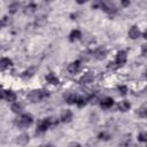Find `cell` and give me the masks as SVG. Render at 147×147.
Here are the masks:
<instances>
[{"instance_id":"7402d4cb","label":"cell","mask_w":147,"mask_h":147,"mask_svg":"<svg viewBox=\"0 0 147 147\" xmlns=\"http://www.w3.org/2000/svg\"><path fill=\"white\" fill-rule=\"evenodd\" d=\"M80 55H82V59H83V61H87V60H90V57H91V52H88V51H85V52H83Z\"/></svg>"},{"instance_id":"e0dca14e","label":"cell","mask_w":147,"mask_h":147,"mask_svg":"<svg viewBox=\"0 0 147 147\" xmlns=\"http://www.w3.org/2000/svg\"><path fill=\"white\" fill-rule=\"evenodd\" d=\"M46 80H47L49 84H53V85L59 84V79H57V77H55V75H53V74H48V75L46 76Z\"/></svg>"},{"instance_id":"9c48e42d","label":"cell","mask_w":147,"mask_h":147,"mask_svg":"<svg viewBox=\"0 0 147 147\" xmlns=\"http://www.w3.org/2000/svg\"><path fill=\"white\" fill-rule=\"evenodd\" d=\"M29 140H30L29 134H26V133H22V134H20V136L17 137L16 142H17L18 145H26V144L29 142Z\"/></svg>"},{"instance_id":"3957f363","label":"cell","mask_w":147,"mask_h":147,"mask_svg":"<svg viewBox=\"0 0 147 147\" xmlns=\"http://www.w3.org/2000/svg\"><path fill=\"white\" fill-rule=\"evenodd\" d=\"M54 124V121H53V118H45V119H42L40 123H39V125H38V131L39 132H44V131H46L51 125H53Z\"/></svg>"},{"instance_id":"f546056e","label":"cell","mask_w":147,"mask_h":147,"mask_svg":"<svg viewBox=\"0 0 147 147\" xmlns=\"http://www.w3.org/2000/svg\"><path fill=\"white\" fill-rule=\"evenodd\" d=\"M76 1H77L78 3H84V2H86L87 0H76Z\"/></svg>"},{"instance_id":"7c38bea8","label":"cell","mask_w":147,"mask_h":147,"mask_svg":"<svg viewBox=\"0 0 147 147\" xmlns=\"http://www.w3.org/2000/svg\"><path fill=\"white\" fill-rule=\"evenodd\" d=\"M36 9H37V6H36L34 3H29V5L24 8V14H25V15H32V14H34Z\"/></svg>"},{"instance_id":"cb8c5ba5","label":"cell","mask_w":147,"mask_h":147,"mask_svg":"<svg viewBox=\"0 0 147 147\" xmlns=\"http://www.w3.org/2000/svg\"><path fill=\"white\" fill-rule=\"evenodd\" d=\"M138 115H139L140 117H146V108H145V106L141 107V108L138 110Z\"/></svg>"},{"instance_id":"ac0fdd59","label":"cell","mask_w":147,"mask_h":147,"mask_svg":"<svg viewBox=\"0 0 147 147\" xmlns=\"http://www.w3.org/2000/svg\"><path fill=\"white\" fill-rule=\"evenodd\" d=\"M71 118H72V113H71L70 110H64V111L62 113L61 119H62L63 122H69Z\"/></svg>"},{"instance_id":"ffe728a7","label":"cell","mask_w":147,"mask_h":147,"mask_svg":"<svg viewBox=\"0 0 147 147\" xmlns=\"http://www.w3.org/2000/svg\"><path fill=\"white\" fill-rule=\"evenodd\" d=\"M118 109H119L121 111H126V110L130 109V103H129L127 101L123 100V101H121V102L118 103Z\"/></svg>"},{"instance_id":"8992f818","label":"cell","mask_w":147,"mask_h":147,"mask_svg":"<svg viewBox=\"0 0 147 147\" xmlns=\"http://www.w3.org/2000/svg\"><path fill=\"white\" fill-rule=\"evenodd\" d=\"M79 70H80V62L79 61H75V62L70 63L69 67H68V71L70 74H74V75L77 74Z\"/></svg>"},{"instance_id":"5bb4252c","label":"cell","mask_w":147,"mask_h":147,"mask_svg":"<svg viewBox=\"0 0 147 147\" xmlns=\"http://www.w3.org/2000/svg\"><path fill=\"white\" fill-rule=\"evenodd\" d=\"M113 99L111 98H105V99H102L101 100V102H100V105H101V107L102 108H109V107H111L113 106Z\"/></svg>"},{"instance_id":"603a6c76","label":"cell","mask_w":147,"mask_h":147,"mask_svg":"<svg viewBox=\"0 0 147 147\" xmlns=\"http://www.w3.org/2000/svg\"><path fill=\"white\" fill-rule=\"evenodd\" d=\"M102 1H103V0H94L93 3H92V7H93V8H101Z\"/></svg>"},{"instance_id":"8fae6325","label":"cell","mask_w":147,"mask_h":147,"mask_svg":"<svg viewBox=\"0 0 147 147\" xmlns=\"http://www.w3.org/2000/svg\"><path fill=\"white\" fill-rule=\"evenodd\" d=\"M11 65V61L7 57H2L0 60V70H6L7 68H9Z\"/></svg>"},{"instance_id":"d4e9b609","label":"cell","mask_w":147,"mask_h":147,"mask_svg":"<svg viewBox=\"0 0 147 147\" xmlns=\"http://www.w3.org/2000/svg\"><path fill=\"white\" fill-rule=\"evenodd\" d=\"M118 91L121 92V94H126V92H127V87L126 86H123V85H121V86H118Z\"/></svg>"},{"instance_id":"52a82bcc","label":"cell","mask_w":147,"mask_h":147,"mask_svg":"<svg viewBox=\"0 0 147 147\" xmlns=\"http://www.w3.org/2000/svg\"><path fill=\"white\" fill-rule=\"evenodd\" d=\"M125 62H126V53L123 52V51L118 52L117 55H116V64L117 65H122Z\"/></svg>"},{"instance_id":"4316f807","label":"cell","mask_w":147,"mask_h":147,"mask_svg":"<svg viewBox=\"0 0 147 147\" xmlns=\"http://www.w3.org/2000/svg\"><path fill=\"white\" fill-rule=\"evenodd\" d=\"M122 5H123L124 7H127V6L130 5V1H129V0H122Z\"/></svg>"},{"instance_id":"277c9868","label":"cell","mask_w":147,"mask_h":147,"mask_svg":"<svg viewBox=\"0 0 147 147\" xmlns=\"http://www.w3.org/2000/svg\"><path fill=\"white\" fill-rule=\"evenodd\" d=\"M102 9L105 10V11H107V13H114L115 10H116V7L114 6V3L113 2H110V1H107V0H103L102 1Z\"/></svg>"},{"instance_id":"9a60e30c","label":"cell","mask_w":147,"mask_h":147,"mask_svg":"<svg viewBox=\"0 0 147 147\" xmlns=\"http://www.w3.org/2000/svg\"><path fill=\"white\" fill-rule=\"evenodd\" d=\"M20 7H21V5H20V2H17V1H15V2L10 3V5H9V7H8L9 13H11V14L17 13V11H18V9H20Z\"/></svg>"},{"instance_id":"f1b7e54d","label":"cell","mask_w":147,"mask_h":147,"mask_svg":"<svg viewBox=\"0 0 147 147\" xmlns=\"http://www.w3.org/2000/svg\"><path fill=\"white\" fill-rule=\"evenodd\" d=\"M5 96V91H0V99H2Z\"/></svg>"},{"instance_id":"6da1fadb","label":"cell","mask_w":147,"mask_h":147,"mask_svg":"<svg viewBox=\"0 0 147 147\" xmlns=\"http://www.w3.org/2000/svg\"><path fill=\"white\" fill-rule=\"evenodd\" d=\"M47 96H48L47 91H40V90H33L28 95V98L31 102H39V101L44 100Z\"/></svg>"},{"instance_id":"2e32d148","label":"cell","mask_w":147,"mask_h":147,"mask_svg":"<svg viewBox=\"0 0 147 147\" xmlns=\"http://www.w3.org/2000/svg\"><path fill=\"white\" fill-rule=\"evenodd\" d=\"M65 101L68 102V103H76V101H77V95L75 94V93H68V94H65Z\"/></svg>"},{"instance_id":"5b68a950","label":"cell","mask_w":147,"mask_h":147,"mask_svg":"<svg viewBox=\"0 0 147 147\" xmlns=\"http://www.w3.org/2000/svg\"><path fill=\"white\" fill-rule=\"evenodd\" d=\"M106 54H107V52H106L105 47H98L94 51V57L96 60H103L106 57Z\"/></svg>"},{"instance_id":"7a4b0ae2","label":"cell","mask_w":147,"mask_h":147,"mask_svg":"<svg viewBox=\"0 0 147 147\" xmlns=\"http://www.w3.org/2000/svg\"><path fill=\"white\" fill-rule=\"evenodd\" d=\"M31 123H32V117H31L30 115H26V114L20 116V117L17 118V121H16V125H17L18 127H21V129H24V127L30 126Z\"/></svg>"},{"instance_id":"484cf974","label":"cell","mask_w":147,"mask_h":147,"mask_svg":"<svg viewBox=\"0 0 147 147\" xmlns=\"http://www.w3.org/2000/svg\"><path fill=\"white\" fill-rule=\"evenodd\" d=\"M146 137H147V136H146V133H145V132H142V133H140V134H139V137H138V138H139V140H140V141H146Z\"/></svg>"},{"instance_id":"4fadbf2b","label":"cell","mask_w":147,"mask_h":147,"mask_svg":"<svg viewBox=\"0 0 147 147\" xmlns=\"http://www.w3.org/2000/svg\"><path fill=\"white\" fill-rule=\"evenodd\" d=\"M7 101L9 102H13L16 100V94L13 92V91H5V96H3Z\"/></svg>"},{"instance_id":"44dd1931","label":"cell","mask_w":147,"mask_h":147,"mask_svg":"<svg viewBox=\"0 0 147 147\" xmlns=\"http://www.w3.org/2000/svg\"><path fill=\"white\" fill-rule=\"evenodd\" d=\"M11 110H13L14 113H17V114L22 113V110H23V105L16 102V103H14V105L11 106Z\"/></svg>"},{"instance_id":"ba28073f","label":"cell","mask_w":147,"mask_h":147,"mask_svg":"<svg viewBox=\"0 0 147 147\" xmlns=\"http://www.w3.org/2000/svg\"><path fill=\"white\" fill-rule=\"evenodd\" d=\"M93 78H94V77H93V74L86 72V74H84V75L80 77L79 83H80V84H88V83H92Z\"/></svg>"},{"instance_id":"4dcf8cb0","label":"cell","mask_w":147,"mask_h":147,"mask_svg":"<svg viewBox=\"0 0 147 147\" xmlns=\"http://www.w3.org/2000/svg\"><path fill=\"white\" fill-rule=\"evenodd\" d=\"M3 25V23H2V21H0V29H1V26Z\"/></svg>"},{"instance_id":"d6986e66","label":"cell","mask_w":147,"mask_h":147,"mask_svg":"<svg viewBox=\"0 0 147 147\" xmlns=\"http://www.w3.org/2000/svg\"><path fill=\"white\" fill-rule=\"evenodd\" d=\"M82 37V32L79 30H74L71 33H70V40L71 41H75V40H78L80 39Z\"/></svg>"},{"instance_id":"30bf717a","label":"cell","mask_w":147,"mask_h":147,"mask_svg":"<svg viewBox=\"0 0 147 147\" xmlns=\"http://www.w3.org/2000/svg\"><path fill=\"white\" fill-rule=\"evenodd\" d=\"M127 34H129V37H130L131 39H137V38L140 36V31H139V29H138L137 26H132V28L129 30Z\"/></svg>"},{"instance_id":"83f0119b","label":"cell","mask_w":147,"mask_h":147,"mask_svg":"<svg viewBox=\"0 0 147 147\" xmlns=\"http://www.w3.org/2000/svg\"><path fill=\"white\" fill-rule=\"evenodd\" d=\"M142 55H144V56L146 55V45L142 46Z\"/></svg>"}]
</instances>
